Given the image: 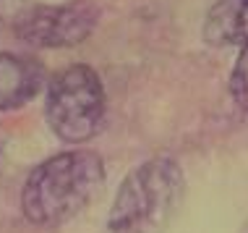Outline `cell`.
<instances>
[{"mask_svg":"<svg viewBox=\"0 0 248 233\" xmlns=\"http://www.w3.org/2000/svg\"><path fill=\"white\" fill-rule=\"evenodd\" d=\"M105 183L102 160L94 152H58L29 173L21 191L26 220L37 225H58L92 202Z\"/></svg>","mask_w":248,"mask_h":233,"instance_id":"6da1fadb","label":"cell"},{"mask_svg":"<svg viewBox=\"0 0 248 233\" xmlns=\"http://www.w3.org/2000/svg\"><path fill=\"white\" fill-rule=\"evenodd\" d=\"M180 199V165L172 157H154L125 176L110 207L107 225L112 233H157L175 215Z\"/></svg>","mask_w":248,"mask_h":233,"instance_id":"7a4b0ae2","label":"cell"},{"mask_svg":"<svg viewBox=\"0 0 248 233\" xmlns=\"http://www.w3.org/2000/svg\"><path fill=\"white\" fill-rule=\"evenodd\" d=\"M47 123L68 144H81L97 134L105 113V89L92 66L76 63L52 79L47 92Z\"/></svg>","mask_w":248,"mask_h":233,"instance_id":"3957f363","label":"cell"},{"mask_svg":"<svg viewBox=\"0 0 248 233\" xmlns=\"http://www.w3.org/2000/svg\"><path fill=\"white\" fill-rule=\"evenodd\" d=\"M99 11L92 3L34 5L16 18V37L34 48H73L92 34Z\"/></svg>","mask_w":248,"mask_h":233,"instance_id":"277c9868","label":"cell"},{"mask_svg":"<svg viewBox=\"0 0 248 233\" xmlns=\"http://www.w3.org/2000/svg\"><path fill=\"white\" fill-rule=\"evenodd\" d=\"M42 86V71L29 58L0 52V113L21 108Z\"/></svg>","mask_w":248,"mask_h":233,"instance_id":"5b68a950","label":"cell"},{"mask_svg":"<svg viewBox=\"0 0 248 233\" xmlns=\"http://www.w3.org/2000/svg\"><path fill=\"white\" fill-rule=\"evenodd\" d=\"M204 37L217 48L248 45V0H217L204 21Z\"/></svg>","mask_w":248,"mask_h":233,"instance_id":"8992f818","label":"cell"},{"mask_svg":"<svg viewBox=\"0 0 248 233\" xmlns=\"http://www.w3.org/2000/svg\"><path fill=\"white\" fill-rule=\"evenodd\" d=\"M230 95L243 110H248V45L240 50L235 68L230 74Z\"/></svg>","mask_w":248,"mask_h":233,"instance_id":"52a82bcc","label":"cell"},{"mask_svg":"<svg viewBox=\"0 0 248 233\" xmlns=\"http://www.w3.org/2000/svg\"><path fill=\"white\" fill-rule=\"evenodd\" d=\"M26 11L24 0H0V21H11L16 24V18Z\"/></svg>","mask_w":248,"mask_h":233,"instance_id":"ba28073f","label":"cell"}]
</instances>
